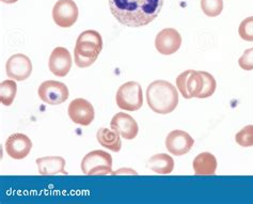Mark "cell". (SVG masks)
Here are the masks:
<instances>
[{
	"label": "cell",
	"instance_id": "1",
	"mask_svg": "<svg viewBox=\"0 0 253 204\" xmlns=\"http://www.w3.org/2000/svg\"><path fill=\"white\" fill-rule=\"evenodd\" d=\"M165 0H109L112 15L126 27H143L161 13Z\"/></svg>",
	"mask_w": 253,
	"mask_h": 204
},
{
	"label": "cell",
	"instance_id": "2",
	"mask_svg": "<svg viewBox=\"0 0 253 204\" xmlns=\"http://www.w3.org/2000/svg\"><path fill=\"white\" fill-rule=\"evenodd\" d=\"M146 102L154 113L168 115L177 107L178 92L169 82L155 81L146 89Z\"/></svg>",
	"mask_w": 253,
	"mask_h": 204
},
{
	"label": "cell",
	"instance_id": "3",
	"mask_svg": "<svg viewBox=\"0 0 253 204\" xmlns=\"http://www.w3.org/2000/svg\"><path fill=\"white\" fill-rule=\"evenodd\" d=\"M103 49V39L95 30H85L79 35L75 49L74 61L78 68H89L94 63Z\"/></svg>",
	"mask_w": 253,
	"mask_h": 204
},
{
	"label": "cell",
	"instance_id": "4",
	"mask_svg": "<svg viewBox=\"0 0 253 204\" xmlns=\"http://www.w3.org/2000/svg\"><path fill=\"white\" fill-rule=\"evenodd\" d=\"M117 105L125 111H137L143 105V93L141 85L136 82L123 83L117 91Z\"/></svg>",
	"mask_w": 253,
	"mask_h": 204
},
{
	"label": "cell",
	"instance_id": "5",
	"mask_svg": "<svg viewBox=\"0 0 253 204\" xmlns=\"http://www.w3.org/2000/svg\"><path fill=\"white\" fill-rule=\"evenodd\" d=\"M82 171L86 175L112 174V157L102 150L92 151L83 159Z\"/></svg>",
	"mask_w": 253,
	"mask_h": 204
},
{
	"label": "cell",
	"instance_id": "6",
	"mask_svg": "<svg viewBox=\"0 0 253 204\" xmlns=\"http://www.w3.org/2000/svg\"><path fill=\"white\" fill-rule=\"evenodd\" d=\"M204 78L201 71L186 70L176 77V88L186 100L199 97L203 90Z\"/></svg>",
	"mask_w": 253,
	"mask_h": 204
},
{
	"label": "cell",
	"instance_id": "7",
	"mask_svg": "<svg viewBox=\"0 0 253 204\" xmlns=\"http://www.w3.org/2000/svg\"><path fill=\"white\" fill-rule=\"evenodd\" d=\"M38 94L41 100L48 105H60L70 96L69 88L63 82L57 81H46L38 89Z\"/></svg>",
	"mask_w": 253,
	"mask_h": 204
},
{
	"label": "cell",
	"instance_id": "8",
	"mask_svg": "<svg viewBox=\"0 0 253 204\" xmlns=\"http://www.w3.org/2000/svg\"><path fill=\"white\" fill-rule=\"evenodd\" d=\"M78 15V6L74 0H58L52 9L54 22L61 28L72 27L77 22Z\"/></svg>",
	"mask_w": 253,
	"mask_h": 204
},
{
	"label": "cell",
	"instance_id": "9",
	"mask_svg": "<svg viewBox=\"0 0 253 204\" xmlns=\"http://www.w3.org/2000/svg\"><path fill=\"white\" fill-rule=\"evenodd\" d=\"M68 113L70 119L73 122L83 125V126H88L95 118V111L93 105L82 97L75 98L70 103Z\"/></svg>",
	"mask_w": 253,
	"mask_h": 204
},
{
	"label": "cell",
	"instance_id": "10",
	"mask_svg": "<svg viewBox=\"0 0 253 204\" xmlns=\"http://www.w3.org/2000/svg\"><path fill=\"white\" fill-rule=\"evenodd\" d=\"M6 75L11 80L23 82L30 77L32 73V63L29 57L23 54L11 56L5 64Z\"/></svg>",
	"mask_w": 253,
	"mask_h": 204
},
{
	"label": "cell",
	"instance_id": "11",
	"mask_svg": "<svg viewBox=\"0 0 253 204\" xmlns=\"http://www.w3.org/2000/svg\"><path fill=\"white\" fill-rule=\"evenodd\" d=\"M182 45V36L174 28H165L156 36L155 47L159 54L169 56L179 49Z\"/></svg>",
	"mask_w": 253,
	"mask_h": 204
},
{
	"label": "cell",
	"instance_id": "12",
	"mask_svg": "<svg viewBox=\"0 0 253 204\" xmlns=\"http://www.w3.org/2000/svg\"><path fill=\"white\" fill-rule=\"evenodd\" d=\"M195 144V140L188 133L181 129L172 130L166 138V148L175 156L187 154Z\"/></svg>",
	"mask_w": 253,
	"mask_h": 204
},
{
	"label": "cell",
	"instance_id": "13",
	"mask_svg": "<svg viewBox=\"0 0 253 204\" xmlns=\"http://www.w3.org/2000/svg\"><path fill=\"white\" fill-rule=\"evenodd\" d=\"M72 56L71 52L62 46H58L51 51L48 68L52 74L57 77H65L72 69Z\"/></svg>",
	"mask_w": 253,
	"mask_h": 204
},
{
	"label": "cell",
	"instance_id": "14",
	"mask_svg": "<svg viewBox=\"0 0 253 204\" xmlns=\"http://www.w3.org/2000/svg\"><path fill=\"white\" fill-rule=\"evenodd\" d=\"M32 149L31 139L25 134L16 133L8 137L5 141V151L11 159L24 160L27 157Z\"/></svg>",
	"mask_w": 253,
	"mask_h": 204
},
{
	"label": "cell",
	"instance_id": "15",
	"mask_svg": "<svg viewBox=\"0 0 253 204\" xmlns=\"http://www.w3.org/2000/svg\"><path fill=\"white\" fill-rule=\"evenodd\" d=\"M111 129L116 130L126 140L135 139L138 135V123L131 116L125 113H119L113 116L110 122Z\"/></svg>",
	"mask_w": 253,
	"mask_h": 204
},
{
	"label": "cell",
	"instance_id": "16",
	"mask_svg": "<svg viewBox=\"0 0 253 204\" xmlns=\"http://www.w3.org/2000/svg\"><path fill=\"white\" fill-rule=\"evenodd\" d=\"M39 173L42 175L68 174L65 171V160L61 156H45L36 161Z\"/></svg>",
	"mask_w": 253,
	"mask_h": 204
},
{
	"label": "cell",
	"instance_id": "17",
	"mask_svg": "<svg viewBox=\"0 0 253 204\" xmlns=\"http://www.w3.org/2000/svg\"><path fill=\"white\" fill-rule=\"evenodd\" d=\"M218 163L216 157L210 152L200 153L192 163L196 175H214Z\"/></svg>",
	"mask_w": 253,
	"mask_h": 204
},
{
	"label": "cell",
	"instance_id": "18",
	"mask_svg": "<svg viewBox=\"0 0 253 204\" xmlns=\"http://www.w3.org/2000/svg\"><path fill=\"white\" fill-rule=\"evenodd\" d=\"M146 167L157 174H169L174 169V161L168 154H155L149 160Z\"/></svg>",
	"mask_w": 253,
	"mask_h": 204
},
{
	"label": "cell",
	"instance_id": "19",
	"mask_svg": "<svg viewBox=\"0 0 253 204\" xmlns=\"http://www.w3.org/2000/svg\"><path fill=\"white\" fill-rule=\"evenodd\" d=\"M96 139L102 147L108 149L112 152H120L122 148L121 137L116 130L102 127L97 130Z\"/></svg>",
	"mask_w": 253,
	"mask_h": 204
},
{
	"label": "cell",
	"instance_id": "20",
	"mask_svg": "<svg viewBox=\"0 0 253 204\" xmlns=\"http://www.w3.org/2000/svg\"><path fill=\"white\" fill-rule=\"evenodd\" d=\"M17 92V84L14 80H8L0 83V101L4 106H11Z\"/></svg>",
	"mask_w": 253,
	"mask_h": 204
},
{
	"label": "cell",
	"instance_id": "21",
	"mask_svg": "<svg viewBox=\"0 0 253 204\" xmlns=\"http://www.w3.org/2000/svg\"><path fill=\"white\" fill-rule=\"evenodd\" d=\"M201 9L209 17H216L223 10V0H201Z\"/></svg>",
	"mask_w": 253,
	"mask_h": 204
},
{
	"label": "cell",
	"instance_id": "22",
	"mask_svg": "<svg viewBox=\"0 0 253 204\" xmlns=\"http://www.w3.org/2000/svg\"><path fill=\"white\" fill-rule=\"evenodd\" d=\"M235 141L243 148L253 147V125H247L235 135Z\"/></svg>",
	"mask_w": 253,
	"mask_h": 204
},
{
	"label": "cell",
	"instance_id": "23",
	"mask_svg": "<svg viewBox=\"0 0 253 204\" xmlns=\"http://www.w3.org/2000/svg\"><path fill=\"white\" fill-rule=\"evenodd\" d=\"M201 74L204 78V85L203 90L201 93H200L198 98H208L215 93V91L217 89V82L215 80V77L208 73V72L201 71Z\"/></svg>",
	"mask_w": 253,
	"mask_h": 204
},
{
	"label": "cell",
	"instance_id": "24",
	"mask_svg": "<svg viewBox=\"0 0 253 204\" xmlns=\"http://www.w3.org/2000/svg\"><path fill=\"white\" fill-rule=\"evenodd\" d=\"M238 35L244 41L253 42V16L245 18L238 27Z\"/></svg>",
	"mask_w": 253,
	"mask_h": 204
},
{
	"label": "cell",
	"instance_id": "25",
	"mask_svg": "<svg viewBox=\"0 0 253 204\" xmlns=\"http://www.w3.org/2000/svg\"><path fill=\"white\" fill-rule=\"evenodd\" d=\"M238 65L245 71L253 70V47L244 51L243 56L238 59Z\"/></svg>",
	"mask_w": 253,
	"mask_h": 204
},
{
	"label": "cell",
	"instance_id": "26",
	"mask_svg": "<svg viewBox=\"0 0 253 204\" xmlns=\"http://www.w3.org/2000/svg\"><path fill=\"white\" fill-rule=\"evenodd\" d=\"M2 2H4V3H8V4H11V3H15V2H17L18 0H1Z\"/></svg>",
	"mask_w": 253,
	"mask_h": 204
}]
</instances>
